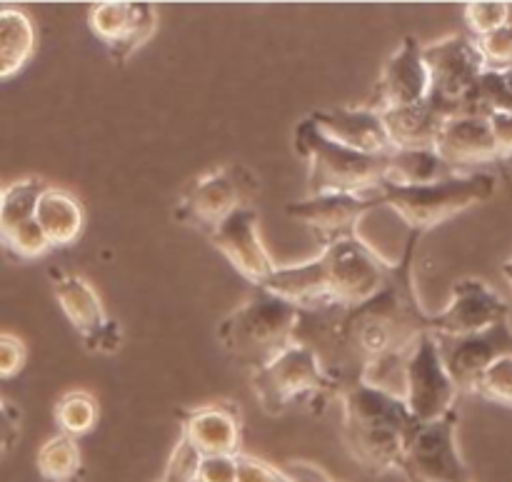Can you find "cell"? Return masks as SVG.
Instances as JSON below:
<instances>
[{
    "label": "cell",
    "instance_id": "cell-24",
    "mask_svg": "<svg viewBox=\"0 0 512 482\" xmlns=\"http://www.w3.org/2000/svg\"><path fill=\"white\" fill-rule=\"evenodd\" d=\"M393 148H433L435 133L445 115H440L428 100L408 108H395L383 113Z\"/></svg>",
    "mask_w": 512,
    "mask_h": 482
},
{
    "label": "cell",
    "instance_id": "cell-20",
    "mask_svg": "<svg viewBox=\"0 0 512 482\" xmlns=\"http://www.w3.org/2000/svg\"><path fill=\"white\" fill-rule=\"evenodd\" d=\"M328 138L338 140L340 145L360 150L368 155L393 153V140L385 128L383 113L368 105H335V108H320L308 115Z\"/></svg>",
    "mask_w": 512,
    "mask_h": 482
},
{
    "label": "cell",
    "instance_id": "cell-31",
    "mask_svg": "<svg viewBox=\"0 0 512 482\" xmlns=\"http://www.w3.org/2000/svg\"><path fill=\"white\" fill-rule=\"evenodd\" d=\"M473 393L490 400V403L510 405L512 408V355L495 360V363L480 375Z\"/></svg>",
    "mask_w": 512,
    "mask_h": 482
},
{
    "label": "cell",
    "instance_id": "cell-8",
    "mask_svg": "<svg viewBox=\"0 0 512 482\" xmlns=\"http://www.w3.org/2000/svg\"><path fill=\"white\" fill-rule=\"evenodd\" d=\"M258 178L245 165H220L195 178L175 205V220L203 233H213L230 213H235L258 193Z\"/></svg>",
    "mask_w": 512,
    "mask_h": 482
},
{
    "label": "cell",
    "instance_id": "cell-15",
    "mask_svg": "<svg viewBox=\"0 0 512 482\" xmlns=\"http://www.w3.org/2000/svg\"><path fill=\"white\" fill-rule=\"evenodd\" d=\"M88 25L110 58L123 65L155 35L158 10L153 3H95L88 10Z\"/></svg>",
    "mask_w": 512,
    "mask_h": 482
},
{
    "label": "cell",
    "instance_id": "cell-44",
    "mask_svg": "<svg viewBox=\"0 0 512 482\" xmlns=\"http://www.w3.org/2000/svg\"><path fill=\"white\" fill-rule=\"evenodd\" d=\"M330 482H335V480H330Z\"/></svg>",
    "mask_w": 512,
    "mask_h": 482
},
{
    "label": "cell",
    "instance_id": "cell-37",
    "mask_svg": "<svg viewBox=\"0 0 512 482\" xmlns=\"http://www.w3.org/2000/svg\"><path fill=\"white\" fill-rule=\"evenodd\" d=\"M198 482H238V455H208V458H203Z\"/></svg>",
    "mask_w": 512,
    "mask_h": 482
},
{
    "label": "cell",
    "instance_id": "cell-23",
    "mask_svg": "<svg viewBox=\"0 0 512 482\" xmlns=\"http://www.w3.org/2000/svg\"><path fill=\"white\" fill-rule=\"evenodd\" d=\"M38 33L23 8H0V80H10L33 60Z\"/></svg>",
    "mask_w": 512,
    "mask_h": 482
},
{
    "label": "cell",
    "instance_id": "cell-18",
    "mask_svg": "<svg viewBox=\"0 0 512 482\" xmlns=\"http://www.w3.org/2000/svg\"><path fill=\"white\" fill-rule=\"evenodd\" d=\"M428 93L430 75L423 60V43L415 35H405L398 50L385 60L373 98L365 105L380 110V113H388V110L423 103L428 100Z\"/></svg>",
    "mask_w": 512,
    "mask_h": 482
},
{
    "label": "cell",
    "instance_id": "cell-33",
    "mask_svg": "<svg viewBox=\"0 0 512 482\" xmlns=\"http://www.w3.org/2000/svg\"><path fill=\"white\" fill-rule=\"evenodd\" d=\"M488 68H512V3L505 25L475 40Z\"/></svg>",
    "mask_w": 512,
    "mask_h": 482
},
{
    "label": "cell",
    "instance_id": "cell-39",
    "mask_svg": "<svg viewBox=\"0 0 512 482\" xmlns=\"http://www.w3.org/2000/svg\"><path fill=\"white\" fill-rule=\"evenodd\" d=\"M485 118H488L490 130H493L500 160L512 158V113H490Z\"/></svg>",
    "mask_w": 512,
    "mask_h": 482
},
{
    "label": "cell",
    "instance_id": "cell-17",
    "mask_svg": "<svg viewBox=\"0 0 512 482\" xmlns=\"http://www.w3.org/2000/svg\"><path fill=\"white\" fill-rule=\"evenodd\" d=\"M438 345L458 393H473L478 378L495 360L512 355V325L510 320H500L463 338H438Z\"/></svg>",
    "mask_w": 512,
    "mask_h": 482
},
{
    "label": "cell",
    "instance_id": "cell-26",
    "mask_svg": "<svg viewBox=\"0 0 512 482\" xmlns=\"http://www.w3.org/2000/svg\"><path fill=\"white\" fill-rule=\"evenodd\" d=\"M35 468L43 482H80L83 480V453L78 440L70 435H53L40 445Z\"/></svg>",
    "mask_w": 512,
    "mask_h": 482
},
{
    "label": "cell",
    "instance_id": "cell-21",
    "mask_svg": "<svg viewBox=\"0 0 512 482\" xmlns=\"http://www.w3.org/2000/svg\"><path fill=\"white\" fill-rule=\"evenodd\" d=\"M433 150L455 170L500 160L488 118L473 113L445 118L435 133Z\"/></svg>",
    "mask_w": 512,
    "mask_h": 482
},
{
    "label": "cell",
    "instance_id": "cell-16",
    "mask_svg": "<svg viewBox=\"0 0 512 482\" xmlns=\"http://www.w3.org/2000/svg\"><path fill=\"white\" fill-rule=\"evenodd\" d=\"M375 208H378L375 193H320L308 195L303 200H293V203H288L285 213L298 223L308 225L315 238L320 240V245H328L335 240L358 235V225Z\"/></svg>",
    "mask_w": 512,
    "mask_h": 482
},
{
    "label": "cell",
    "instance_id": "cell-32",
    "mask_svg": "<svg viewBox=\"0 0 512 482\" xmlns=\"http://www.w3.org/2000/svg\"><path fill=\"white\" fill-rule=\"evenodd\" d=\"M200 463H203V455L195 450V445H190V440L178 435V440H175L173 450L168 455V463H165L160 482H198Z\"/></svg>",
    "mask_w": 512,
    "mask_h": 482
},
{
    "label": "cell",
    "instance_id": "cell-41",
    "mask_svg": "<svg viewBox=\"0 0 512 482\" xmlns=\"http://www.w3.org/2000/svg\"><path fill=\"white\" fill-rule=\"evenodd\" d=\"M503 278L508 280V285H510V293H512V255L508 260H505L503 263Z\"/></svg>",
    "mask_w": 512,
    "mask_h": 482
},
{
    "label": "cell",
    "instance_id": "cell-13",
    "mask_svg": "<svg viewBox=\"0 0 512 482\" xmlns=\"http://www.w3.org/2000/svg\"><path fill=\"white\" fill-rule=\"evenodd\" d=\"M500 320H510L508 300L485 280L468 275L455 280L448 305L440 313H430V333L435 338H463Z\"/></svg>",
    "mask_w": 512,
    "mask_h": 482
},
{
    "label": "cell",
    "instance_id": "cell-30",
    "mask_svg": "<svg viewBox=\"0 0 512 482\" xmlns=\"http://www.w3.org/2000/svg\"><path fill=\"white\" fill-rule=\"evenodd\" d=\"M0 248L8 255H13L15 260H38L43 258L50 250L48 240H45L40 225L33 220L18 225V228H10L5 233H0Z\"/></svg>",
    "mask_w": 512,
    "mask_h": 482
},
{
    "label": "cell",
    "instance_id": "cell-14",
    "mask_svg": "<svg viewBox=\"0 0 512 482\" xmlns=\"http://www.w3.org/2000/svg\"><path fill=\"white\" fill-rule=\"evenodd\" d=\"M208 238L213 248L233 265L235 273L243 275L255 288L265 285L278 268L260 238V215L253 205H243L230 213L213 233H208Z\"/></svg>",
    "mask_w": 512,
    "mask_h": 482
},
{
    "label": "cell",
    "instance_id": "cell-38",
    "mask_svg": "<svg viewBox=\"0 0 512 482\" xmlns=\"http://www.w3.org/2000/svg\"><path fill=\"white\" fill-rule=\"evenodd\" d=\"M20 440V410L0 398V463L15 450Z\"/></svg>",
    "mask_w": 512,
    "mask_h": 482
},
{
    "label": "cell",
    "instance_id": "cell-40",
    "mask_svg": "<svg viewBox=\"0 0 512 482\" xmlns=\"http://www.w3.org/2000/svg\"><path fill=\"white\" fill-rule=\"evenodd\" d=\"M283 470L293 482H330L328 473H323V470L313 463H288V468Z\"/></svg>",
    "mask_w": 512,
    "mask_h": 482
},
{
    "label": "cell",
    "instance_id": "cell-42",
    "mask_svg": "<svg viewBox=\"0 0 512 482\" xmlns=\"http://www.w3.org/2000/svg\"><path fill=\"white\" fill-rule=\"evenodd\" d=\"M3 203H5V185L0 183V220H3Z\"/></svg>",
    "mask_w": 512,
    "mask_h": 482
},
{
    "label": "cell",
    "instance_id": "cell-43",
    "mask_svg": "<svg viewBox=\"0 0 512 482\" xmlns=\"http://www.w3.org/2000/svg\"><path fill=\"white\" fill-rule=\"evenodd\" d=\"M405 482H425V480H415V478H405Z\"/></svg>",
    "mask_w": 512,
    "mask_h": 482
},
{
    "label": "cell",
    "instance_id": "cell-1",
    "mask_svg": "<svg viewBox=\"0 0 512 482\" xmlns=\"http://www.w3.org/2000/svg\"><path fill=\"white\" fill-rule=\"evenodd\" d=\"M423 235L410 233L403 255L375 295L353 308L308 310L320 323V338L363 368L380 358L408 355L415 340L430 333V313L415 288V253ZM358 368V370H360Z\"/></svg>",
    "mask_w": 512,
    "mask_h": 482
},
{
    "label": "cell",
    "instance_id": "cell-45",
    "mask_svg": "<svg viewBox=\"0 0 512 482\" xmlns=\"http://www.w3.org/2000/svg\"><path fill=\"white\" fill-rule=\"evenodd\" d=\"M158 482H160V480H158Z\"/></svg>",
    "mask_w": 512,
    "mask_h": 482
},
{
    "label": "cell",
    "instance_id": "cell-2",
    "mask_svg": "<svg viewBox=\"0 0 512 482\" xmlns=\"http://www.w3.org/2000/svg\"><path fill=\"white\" fill-rule=\"evenodd\" d=\"M390 268L393 263L358 233L323 245V250L305 263L275 268L260 288L303 310H343L378 293L388 280Z\"/></svg>",
    "mask_w": 512,
    "mask_h": 482
},
{
    "label": "cell",
    "instance_id": "cell-36",
    "mask_svg": "<svg viewBox=\"0 0 512 482\" xmlns=\"http://www.w3.org/2000/svg\"><path fill=\"white\" fill-rule=\"evenodd\" d=\"M238 482H293L283 468H275L268 460L253 455H238Z\"/></svg>",
    "mask_w": 512,
    "mask_h": 482
},
{
    "label": "cell",
    "instance_id": "cell-25",
    "mask_svg": "<svg viewBox=\"0 0 512 482\" xmlns=\"http://www.w3.org/2000/svg\"><path fill=\"white\" fill-rule=\"evenodd\" d=\"M458 175L433 148H395L388 155L385 183L390 185H428Z\"/></svg>",
    "mask_w": 512,
    "mask_h": 482
},
{
    "label": "cell",
    "instance_id": "cell-4",
    "mask_svg": "<svg viewBox=\"0 0 512 482\" xmlns=\"http://www.w3.org/2000/svg\"><path fill=\"white\" fill-rule=\"evenodd\" d=\"M300 320L303 308L270 290L255 288L250 298L220 320L215 338L235 365L255 373L285 348L298 343Z\"/></svg>",
    "mask_w": 512,
    "mask_h": 482
},
{
    "label": "cell",
    "instance_id": "cell-6",
    "mask_svg": "<svg viewBox=\"0 0 512 482\" xmlns=\"http://www.w3.org/2000/svg\"><path fill=\"white\" fill-rule=\"evenodd\" d=\"M498 180L490 173H458L428 185H390L375 190L378 208H390L410 233L425 235L473 205L490 200Z\"/></svg>",
    "mask_w": 512,
    "mask_h": 482
},
{
    "label": "cell",
    "instance_id": "cell-35",
    "mask_svg": "<svg viewBox=\"0 0 512 482\" xmlns=\"http://www.w3.org/2000/svg\"><path fill=\"white\" fill-rule=\"evenodd\" d=\"M28 363V348L13 333H0V380H13Z\"/></svg>",
    "mask_w": 512,
    "mask_h": 482
},
{
    "label": "cell",
    "instance_id": "cell-11",
    "mask_svg": "<svg viewBox=\"0 0 512 482\" xmlns=\"http://www.w3.org/2000/svg\"><path fill=\"white\" fill-rule=\"evenodd\" d=\"M458 388L445 370L438 338L423 333L405 358L403 400L415 423H433L455 408Z\"/></svg>",
    "mask_w": 512,
    "mask_h": 482
},
{
    "label": "cell",
    "instance_id": "cell-19",
    "mask_svg": "<svg viewBox=\"0 0 512 482\" xmlns=\"http://www.w3.org/2000/svg\"><path fill=\"white\" fill-rule=\"evenodd\" d=\"M180 435L195 445L203 458L208 455H240L243 445V413L230 400L195 405L178 413Z\"/></svg>",
    "mask_w": 512,
    "mask_h": 482
},
{
    "label": "cell",
    "instance_id": "cell-12",
    "mask_svg": "<svg viewBox=\"0 0 512 482\" xmlns=\"http://www.w3.org/2000/svg\"><path fill=\"white\" fill-rule=\"evenodd\" d=\"M48 275L55 300L75 333L80 335L85 350L95 355L118 353L123 345V328L118 320L105 313L98 290L83 275L63 273V270H50Z\"/></svg>",
    "mask_w": 512,
    "mask_h": 482
},
{
    "label": "cell",
    "instance_id": "cell-10",
    "mask_svg": "<svg viewBox=\"0 0 512 482\" xmlns=\"http://www.w3.org/2000/svg\"><path fill=\"white\" fill-rule=\"evenodd\" d=\"M458 423L460 413L453 408L433 423L415 425L398 473L425 482H473L458 448Z\"/></svg>",
    "mask_w": 512,
    "mask_h": 482
},
{
    "label": "cell",
    "instance_id": "cell-22",
    "mask_svg": "<svg viewBox=\"0 0 512 482\" xmlns=\"http://www.w3.org/2000/svg\"><path fill=\"white\" fill-rule=\"evenodd\" d=\"M35 223L43 230L50 250L70 248L83 235L85 210L73 193L48 185L35 205Z\"/></svg>",
    "mask_w": 512,
    "mask_h": 482
},
{
    "label": "cell",
    "instance_id": "cell-7",
    "mask_svg": "<svg viewBox=\"0 0 512 482\" xmlns=\"http://www.w3.org/2000/svg\"><path fill=\"white\" fill-rule=\"evenodd\" d=\"M250 385L268 415H283L295 403L323 408L343 390L323 358L305 343H293L268 365L250 373Z\"/></svg>",
    "mask_w": 512,
    "mask_h": 482
},
{
    "label": "cell",
    "instance_id": "cell-27",
    "mask_svg": "<svg viewBox=\"0 0 512 482\" xmlns=\"http://www.w3.org/2000/svg\"><path fill=\"white\" fill-rule=\"evenodd\" d=\"M465 113H512V68H485L465 100Z\"/></svg>",
    "mask_w": 512,
    "mask_h": 482
},
{
    "label": "cell",
    "instance_id": "cell-9",
    "mask_svg": "<svg viewBox=\"0 0 512 482\" xmlns=\"http://www.w3.org/2000/svg\"><path fill=\"white\" fill-rule=\"evenodd\" d=\"M423 60L430 75L428 103L445 118L465 113V100L470 90L478 83L480 73L488 68L475 45V38L453 33L433 40L423 45Z\"/></svg>",
    "mask_w": 512,
    "mask_h": 482
},
{
    "label": "cell",
    "instance_id": "cell-28",
    "mask_svg": "<svg viewBox=\"0 0 512 482\" xmlns=\"http://www.w3.org/2000/svg\"><path fill=\"white\" fill-rule=\"evenodd\" d=\"M55 425L63 435L70 438H83L90 430L98 425L100 408L95 395L85 393V390H70V393L60 395L58 403H55Z\"/></svg>",
    "mask_w": 512,
    "mask_h": 482
},
{
    "label": "cell",
    "instance_id": "cell-5",
    "mask_svg": "<svg viewBox=\"0 0 512 482\" xmlns=\"http://www.w3.org/2000/svg\"><path fill=\"white\" fill-rule=\"evenodd\" d=\"M295 153L308 165V195L375 193L385 183L388 155H368L328 138L310 118L293 130Z\"/></svg>",
    "mask_w": 512,
    "mask_h": 482
},
{
    "label": "cell",
    "instance_id": "cell-3",
    "mask_svg": "<svg viewBox=\"0 0 512 482\" xmlns=\"http://www.w3.org/2000/svg\"><path fill=\"white\" fill-rule=\"evenodd\" d=\"M343 440L350 458L373 475L398 473L405 445L415 430L413 415L400 395L355 378L340 390Z\"/></svg>",
    "mask_w": 512,
    "mask_h": 482
},
{
    "label": "cell",
    "instance_id": "cell-29",
    "mask_svg": "<svg viewBox=\"0 0 512 482\" xmlns=\"http://www.w3.org/2000/svg\"><path fill=\"white\" fill-rule=\"evenodd\" d=\"M48 180L40 175H28L15 183L5 185V203H3V220H0V233L18 225L28 223L35 218V205H38L40 195L48 188Z\"/></svg>",
    "mask_w": 512,
    "mask_h": 482
},
{
    "label": "cell",
    "instance_id": "cell-34",
    "mask_svg": "<svg viewBox=\"0 0 512 482\" xmlns=\"http://www.w3.org/2000/svg\"><path fill=\"white\" fill-rule=\"evenodd\" d=\"M510 15V3H468L465 5V23L473 38H483L505 25Z\"/></svg>",
    "mask_w": 512,
    "mask_h": 482
}]
</instances>
